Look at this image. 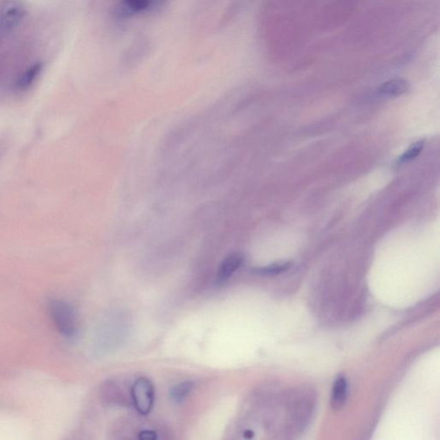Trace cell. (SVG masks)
I'll return each instance as SVG.
<instances>
[{"label":"cell","instance_id":"cell-1","mask_svg":"<svg viewBox=\"0 0 440 440\" xmlns=\"http://www.w3.org/2000/svg\"><path fill=\"white\" fill-rule=\"evenodd\" d=\"M49 316L58 332L66 338L76 336L79 323L72 306L68 303L52 299L48 305Z\"/></svg>","mask_w":440,"mask_h":440},{"label":"cell","instance_id":"cell-2","mask_svg":"<svg viewBox=\"0 0 440 440\" xmlns=\"http://www.w3.org/2000/svg\"><path fill=\"white\" fill-rule=\"evenodd\" d=\"M131 395L137 411L144 415L149 414L155 400L154 387L150 380L146 378L136 380L132 387Z\"/></svg>","mask_w":440,"mask_h":440},{"label":"cell","instance_id":"cell-3","mask_svg":"<svg viewBox=\"0 0 440 440\" xmlns=\"http://www.w3.org/2000/svg\"><path fill=\"white\" fill-rule=\"evenodd\" d=\"M24 14L26 10L21 3L7 2L0 10V27L3 30L13 29L22 21Z\"/></svg>","mask_w":440,"mask_h":440},{"label":"cell","instance_id":"cell-4","mask_svg":"<svg viewBox=\"0 0 440 440\" xmlns=\"http://www.w3.org/2000/svg\"><path fill=\"white\" fill-rule=\"evenodd\" d=\"M242 257L240 255L233 254L229 256L222 262L218 270L216 281L217 284L227 283L230 278L233 276L236 271L241 267Z\"/></svg>","mask_w":440,"mask_h":440},{"label":"cell","instance_id":"cell-5","mask_svg":"<svg viewBox=\"0 0 440 440\" xmlns=\"http://www.w3.org/2000/svg\"><path fill=\"white\" fill-rule=\"evenodd\" d=\"M348 386L344 376H338L334 383L331 405L334 410H340L347 402Z\"/></svg>","mask_w":440,"mask_h":440},{"label":"cell","instance_id":"cell-6","mask_svg":"<svg viewBox=\"0 0 440 440\" xmlns=\"http://www.w3.org/2000/svg\"><path fill=\"white\" fill-rule=\"evenodd\" d=\"M410 90V84L406 80L402 79H395L387 81L380 87V93L385 96L399 97L408 93Z\"/></svg>","mask_w":440,"mask_h":440},{"label":"cell","instance_id":"cell-7","mask_svg":"<svg viewBox=\"0 0 440 440\" xmlns=\"http://www.w3.org/2000/svg\"><path fill=\"white\" fill-rule=\"evenodd\" d=\"M42 66L41 64H36L30 66L23 73V75L19 77L17 82V88L19 90H26L32 86L33 83L37 79L39 74L41 71Z\"/></svg>","mask_w":440,"mask_h":440},{"label":"cell","instance_id":"cell-8","mask_svg":"<svg viewBox=\"0 0 440 440\" xmlns=\"http://www.w3.org/2000/svg\"><path fill=\"white\" fill-rule=\"evenodd\" d=\"M290 267L291 262H288L274 263L269 266L258 267L254 270V273L263 276H277V274L286 272L290 269Z\"/></svg>","mask_w":440,"mask_h":440},{"label":"cell","instance_id":"cell-9","mask_svg":"<svg viewBox=\"0 0 440 440\" xmlns=\"http://www.w3.org/2000/svg\"><path fill=\"white\" fill-rule=\"evenodd\" d=\"M192 389L193 383L190 381L178 383L171 390V399L175 403H181L189 395L190 392H192Z\"/></svg>","mask_w":440,"mask_h":440},{"label":"cell","instance_id":"cell-10","mask_svg":"<svg viewBox=\"0 0 440 440\" xmlns=\"http://www.w3.org/2000/svg\"><path fill=\"white\" fill-rule=\"evenodd\" d=\"M424 147V142L423 140H420V142H415L412 145L406 153H404L402 155V157H400L399 163H405V162L410 161L414 160V157H417L419 154L421 153V151L423 150Z\"/></svg>","mask_w":440,"mask_h":440},{"label":"cell","instance_id":"cell-11","mask_svg":"<svg viewBox=\"0 0 440 440\" xmlns=\"http://www.w3.org/2000/svg\"><path fill=\"white\" fill-rule=\"evenodd\" d=\"M151 0H124L126 9L133 12H138L147 8Z\"/></svg>","mask_w":440,"mask_h":440},{"label":"cell","instance_id":"cell-12","mask_svg":"<svg viewBox=\"0 0 440 440\" xmlns=\"http://www.w3.org/2000/svg\"><path fill=\"white\" fill-rule=\"evenodd\" d=\"M140 438L142 439H156V434L151 431H144L140 432Z\"/></svg>","mask_w":440,"mask_h":440},{"label":"cell","instance_id":"cell-13","mask_svg":"<svg viewBox=\"0 0 440 440\" xmlns=\"http://www.w3.org/2000/svg\"><path fill=\"white\" fill-rule=\"evenodd\" d=\"M253 437V432L248 431L245 432V438L251 439Z\"/></svg>","mask_w":440,"mask_h":440},{"label":"cell","instance_id":"cell-14","mask_svg":"<svg viewBox=\"0 0 440 440\" xmlns=\"http://www.w3.org/2000/svg\"><path fill=\"white\" fill-rule=\"evenodd\" d=\"M151 1H153V0H151Z\"/></svg>","mask_w":440,"mask_h":440}]
</instances>
